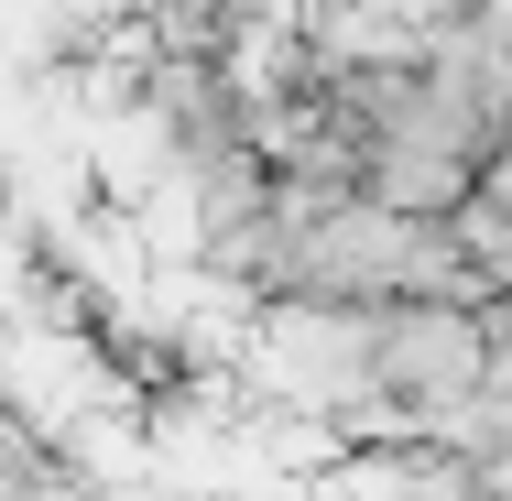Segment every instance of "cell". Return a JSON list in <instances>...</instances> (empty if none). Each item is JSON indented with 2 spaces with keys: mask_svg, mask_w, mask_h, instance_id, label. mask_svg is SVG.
Wrapping results in <instances>:
<instances>
[{
  "mask_svg": "<svg viewBox=\"0 0 512 501\" xmlns=\"http://www.w3.org/2000/svg\"><path fill=\"white\" fill-rule=\"evenodd\" d=\"M480 338H491V360L512 371V295H491V305H480Z\"/></svg>",
  "mask_w": 512,
  "mask_h": 501,
  "instance_id": "cell-1",
  "label": "cell"
}]
</instances>
